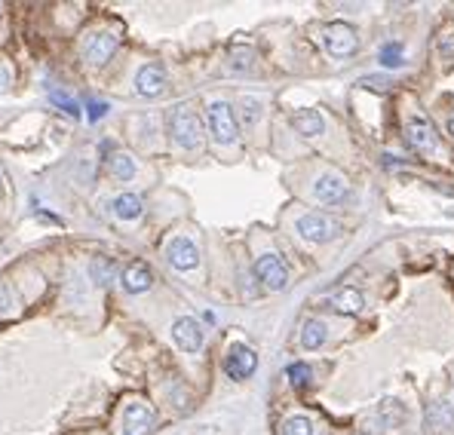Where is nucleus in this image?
Returning <instances> with one entry per match:
<instances>
[{"instance_id": "obj_1", "label": "nucleus", "mask_w": 454, "mask_h": 435, "mask_svg": "<svg viewBox=\"0 0 454 435\" xmlns=\"http://www.w3.org/2000/svg\"><path fill=\"white\" fill-rule=\"evenodd\" d=\"M169 132H172L175 144L184 147V151H197L199 142H203V123H199L197 111L188 102L175 105L169 111Z\"/></svg>"}, {"instance_id": "obj_2", "label": "nucleus", "mask_w": 454, "mask_h": 435, "mask_svg": "<svg viewBox=\"0 0 454 435\" xmlns=\"http://www.w3.org/2000/svg\"><path fill=\"white\" fill-rule=\"evenodd\" d=\"M117 46H120V37H117V34H111V31H89V34L83 37L80 56L86 59V65L102 68V65H107V61L114 59Z\"/></svg>"}, {"instance_id": "obj_3", "label": "nucleus", "mask_w": 454, "mask_h": 435, "mask_svg": "<svg viewBox=\"0 0 454 435\" xmlns=\"http://www.w3.org/2000/svg\"><path fill=\"white\" fill-rule=\"evenodd\" d=\"M206 120H209V132L215 138V144H234L240 138V126H236L234 107L227 102H212L209 111H206Z\"/></svg>"}, {"instance_id": "obj_4", "label": "nucleus", "mask_w": 454, "mask_h": 435, "mask_svg": "<svg viewBox=\"0 0 454 435\" xmlns=\"http://www.w3.org/2000/svg\"><path fill=\"white\" fill-rule=\"evenodd\" d=\"M295 230H298V236L307 239V243H328V239H335L338 233H341V224L332 221L328 215H322V212H307L298 218V224H295Z\"/></svg>"}, {"instance_id": "obj_5", "label": "nucleus", "mask_w": 454, "mask_h": 435, "mask_svg": "<svg viewBox=\"0 0 454 435\" xmlns=\"http://www.w3.org/2000/svg\"><path fill=\"white\" fill-rule=\"evenodd\" d=\"M322 46H326L328 56L335 59H347L359 49V37L347 22H332V25L322 28Z\"/></svg>"}, {"instance_id": "obj_6", "label": "nucleus", "mask_w": 454, "mask_h": 435, "mask_svg": "<svg viewBox=\"0 0 454 435\" xmlns=\"http://www.w3.org/2000/svg\"><path fill=\"white\" fill-rule=\"evenodd\" d=\"M255 276L261 279V285H264V289H271V291H282L289 285L286 264H282V258H280V254H273V252L261 254V258L255 261Z\"/></svg>"}, {"instance_id": "obj_7", "label": "nucleus", "mask_w": 454, "mask_h": 435, "mask_svg": "<svg viewBox=\"0 0 454 435\" xmlns=\"http://www.w3.org/2000/svg\"><path fill=\"white\" fill-rule=\"evenodd\" d=\"M153 423H157L153 408H148L144 402H129V405L123 408V414H120L123 435H148L153 429Z\"/></svg>"}, {"instance_id": "obj_8", "label": "nucleus", "mask_w": 454, "mask_h": 435, "mask_svg": "<svg viewBox=\"0 0 454 435\" xmlns=\"http://www.w3.org/2000/svg\"><path fill=\"white\" fill-rule=\"evenodd\" d=\"M347 193H350L347 178L338 175V172H322L317 181H313V197H317L319 203H326V206L344 203V199H347Z\"/></svg>"}, {"instance_id": "obj_9", "label": "nucleus", "mask_w": 454, "mask_h": 435, "mask_svg": "<svg viewBox=\"0 0 454 435\" xmlns=\"http://www.w3.org/2000/svg\"><path fill=\"white\" fill-rule=\"evenodd\" d=\"M166 258L175 270L188 273V270H194L199 264V248H197L194 239H188V236H172L166 243Z\"/></svg>"}, {"instance_id": "obj_10", "label": "nucleus", "mask_w": 454, "mask_h": 435, "mask_svg": "<svg viewBox=\"0 0 454 435\" xmlns=\"http://www.w3.org/2000/svg\"><path fill=\"white\" fill-rule=\"evenodd\" d=\"M255 368H258V356L252 353L245 344H234L227 349V356H225V371H227V377H234V380H245V377H252L255 374Z\"/></svg>"}, {"instance_id": "obj_11", "label": "nucleus", "mask_w": 454, "mask_h": 435, "mask_svg": "<svg viewBox=\"0 0 454 435\" xmlns=\"http://www.w3.org/2000/svg\"><path fill=\"white\" fill-rule=\"evenodd\" d=\"M405 138H409V144L418 153H436L439 151V135H436L433 123L424 120V116L409 120V126H405Z\"/></svg>"}, {"instance_id": "obj_12", "label": "nucleus", "mask_w": 454, "mask_h": 435, "mask_svg": "<svg viewBox=\"0 0 454 435\" xmlns=\"http://www.w3.org/2000/svg\"><path fill=\"white\" fill-rule=\"evenodd\" d=\"M172 337L184 353H199V349H203V340H206L203 328H199V322L194 319V316H181V319H175Z\"/></svg>"}, {"instance_id": "obj_13", "label": "nucleus", "mask_w": 454, "mask_h": 435, "mask_svg": "<svg viewBox=\"0 0 454 435\" xmlns=\"http://www.w3.org/2000/svg\"><path fill=\"white\" fill-rule=\"evenodd\" d=\"M166 71L160 65H144V68H138V74H135V92L138 96H144V98H157L160 92L166 89Z\"/></svg>"}, {"instance_id": "obj_14", "label": "nucleus", "mask_w": 454, "mask_h": 435, "mask_svg": "<svg viewBox=\"0 0 454 435\" xmlns=\"http://www.w3.org/2000/svg\"><path fill=\"white\" fill-rule=\"evenodd\" d=\"M292 126H295L298 135L304 138H317L326 132V116H322L317 107H301V111L292 114Z\"/></svg>"}, {"instance_id": "obj_15", "label": "nucleus", "mask_w": 454, "mask_h": 435, "mask_svg": "<svg viewBox=\"0 0 454 435\" xmlns=\"http://www.w3.org/2000/svg\"><path fill=\"white\" fill-rule=\"evenodd\" d=\"M151 282H153V273H151L148 264L135 261V264H129V267L123 270V289H126L129 294H142V291H148V289H151Z\"/></svg>"}, {"instance_id": "obj_16", "label": "nucleus", "mask_w": 454, "mask_h": 435, "mask_svg": "<svg viewBox=\"0 0 454 435\" xmlns=\"http://www.w3.org/2000/svg\"><path fill=\"white\" fill-rule=\"evenodd\" d=\"M454 423V411L448 402H433L427 408V417H424V429L427 432H439V429H448Z\"/></svg>"}, {"instance_id": "obj_17", "label": "nucleus", "mask_w": 454, "mask_h": 435, "mask_svg": "<svg viewBox=\"0 0 454 435\" xmlns=\"http://www.w3.org/2000/svg\"><path fill=\"white\" fill-rule=\"evenodd\" d=\"M111 212L117 215L120 221H135V218H142L144 206H142V199H138L135 193H120V197H114Z\"/></svg>"}, {"instance_id": "obj_18", "label": "nucleus", "mask_w": 454, "mask_h": 435, "mask_svg": "<svg viewBox=\"0 0 454 435\" xmlns=\"http://www.w3.org/2000/svg\"><path fill=\"white\" fill-rule=\"evenodd\" d=\"M363 304H365V298H363V291H356V289H341L332 298V307L344 316H356L359 310H363Z\"/></svg>"}, {"instance_id": "obj_19", "label": "nucleus", "mask_w": 454, "mask_h": 435, "mask_svg": "<svg viewBox=\"0 0 454 435\" xmlns=\"http://www.w3.org/2000/svg\"><path fill=\"white\" fill-rule=\"evenodd\" d=\"M107 172H111V178H117V181H133L135 178V162H133L129 153L117 151V153L107 157Z\"/></svg>"}, {"instance_id": "obj_20", "label": "nucleus", "mask_w": 454, "mask_h": 435, "mask_svg": "<svg viewBox=\"0 0 454 435\" xmlns=\"http://www.w3.org/2000/svg\"><path fill=\"white\" fill-rule=\"evenodd\" d=\"M89 279L105 289V285H111L114 279H117V264H114L111 258H96L89 264Z\"/></svg>"}, {"instance_id": "obj_21", "label": "nucleus", "mask_w": 454, "mask_h": 435, "mask_svg": "<svg viewBox=\"0 0 454 435\" xmlns=\"http://www.w3.org/2000/svg\"><path fill=\"white\" fill-rule=\"evenodd\" d=\"M326 325H322L319 319H307L304 328H301V346L304 349H319L322 344H326Z\"/></svg>"}, {"instance_id": "obj_22", "label": "nucleus", "mask_w": 454, "mask_h": 435, "mask_svg": "<svg viewBox=\"0 0 454 435\" xmlns=\"http://www.w3.org/2000/svg\"><path fill=\"white\" fill-rule=\"evenodd\" d=\"M381 65L384 68H402V43H384L381 46Z\"/></svg>"}, {"instance_id": "obj_23", "label": "nucleus", "mask_w": 454, "mask_h": 435, "mask_svg": "<svg viewBox=\"0 0 454 435\" xmlns=\"http://www.w3.org/2000/svg\"><path fill=\"white\" fill-rule=\"evenodd\" d=\"M286 374H289V380H292V386H295V390H304V386L310 383L313 371H310V365H307V362H295V365H289Z\"/></svg>"}, {"instance_id": "obj_24", "label": "nucleus", "mask_w": 454, "mask_h": 435, "mask_svg": "<svg viewBox=\"0 0 454 435\" xmlns=\"http://www.w3.org/2000/svg\"><path fill=\"white\" fill-rule=\"evenodd\" d=\"M282 435H313V423L307 417H289L282 423Z\"/></svg>"}, {"instance_id": "obj_25", "label": "nucleus", "mask_w": 454, "mask_h": 435, "mask_svg": "<svg viewBox=\"0 0 454 435\" xmlns=\"http://www.w3.org/2000/svg\"><path fill=\"white\" fill-rule=\"evenodd\" d=\"M258 116H261V102H258V98H245V102H243V123H245V129L255 126Z\"/></svg>"}, {"instance_id": "obj_26", "label": "nucleus", "mask_w": 454, "mask_h": 435, "mask_svg": "<svg viewBox=\"0 0 454 435\" xmlns=\"http://www.w3.org/2000/svg\"><path fill=\"white\" fill-rule=\"evenodd\" d=\"M50 98L56 102L61 111H68V114H74V116H80V105L74 102V98H68L65 92H59V89H50Z\"/></svg>"}, {"instance_id": "obj_27", "label": "nucleus", "mask_w": 454, "mask_h": 435, "mask_svg": "<svg viewBox=\"0 0 454 435\" xmlns=\"http://www.w3.org/2000/svg\"><path fill=\"white\" fill-rule=\"evenodd\" d=\"M230 68H236V71L252 68V49H234L230 52Z\"/></svg>"}, {"instance_id": "obj_28", "label": "nucleus", "mask_w": 454, "mask_h": 435, "mask_svg": "<svg viewBox=\"0 0 454 435\" xmlns=\"http://www.w3.org/2000/svg\"><path fill=\"white\" fill-rule=\"evenodd\" d=\"M436 46H439V56H442L445 61H451V59H454V34H451V31L439 34V43H436Z\"/></svg>"}, {"instance_id": "obj_29", "label": "nucleus", "mask_w": 454, "mask_h": 435, "mask_svg": "<svg viewBox=\"0 0 454 435\" xmlns=\"http://www.w3.org/2000/svg\"><path fill=\"white\" fill-rule=\"evenodd\" d=\"M13 310V291L6 282H0V316H6Z\"/></svg>"}, {"instance_id": "obj_30", "label": "nucleus", "mask_w": 454, "mask_h": 435, "mask_svg": "<svg viewBox=\"0 0 454 435\" xmlns=\"http://www.w3.org/2000/svg\"><path fill=\"white\" fill-rule=\"evenodd\" d=\"M86 107H89V120H102V116L107 114V102H96V98H92Z\"/></svg>"}, {"instance_id": "obj_31", "label": "nucleus", "mask_w": 454, "mask_h": 435, "mask_svg": "<svg viewBox=\"0 0 454 435\" xmlns=\"http://www.w3.org/2000/svg\"><path fill=\"white\" fill-rule=\"evenodd\" d=\"M6 86H10V71H6V68L0 65V92H3Z\"/></svg>"}, {"instance_id": "obj_32", "label": "nucleus", "mask_w": 454, "mask_h": 435, "mask_svg": "<svg viewBox=\"0 0 454 435\" xmlns=\"http://www.w3.org/2000/svg\"><path fill=\"white\" fill-rule=\"evenodd\" d=\"M448 132H451V135H454V114L448 116Z\"/></svg>"}, {"instance_id": "obj_33", "label": "nucleus", "mask_w": 454, "mask_h": 435, "mask_svg": "<svg viewBox=\"0 0 454 435\" xmlns=\"http://www.w3.org/2000/svg\"><path fill=\"white\" fill-rule=\"evenodd\" d=\"M0 181H3V169H0Z\"/></svg>"}]
</instances>
